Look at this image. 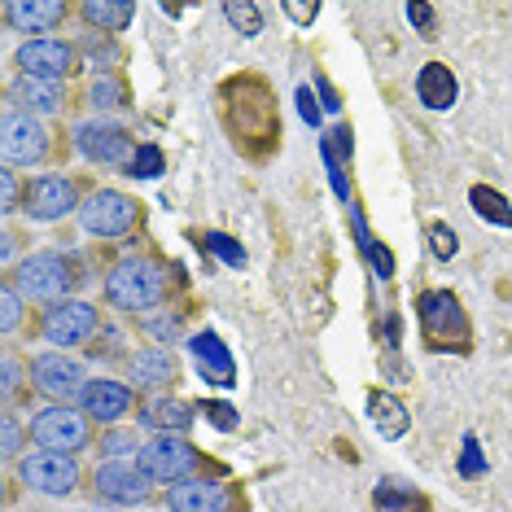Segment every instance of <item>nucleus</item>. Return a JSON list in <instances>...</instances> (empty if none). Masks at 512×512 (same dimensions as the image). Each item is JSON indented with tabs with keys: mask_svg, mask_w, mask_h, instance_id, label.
<instances>
[{
	"mask_svg": "<svg viewBox=\"0 0 512 512\" xmlns=\"http://www.w3.org/2000/svg\"><path fill=\"white\" fill-rule=\"evenodd\" d=\"M224 101V127L232 145L246 158H267L281 145V114H276V97L259 75H237L219 88Z\"/></svg>",
	"mask_w": 512,
	"mask_h": 512,
	"instance_id": "obj_1",
	"label": "nucleus"
},
{
	"mask_svg": "<svg viewBox=\"0 0 512 512\" xmlns=\"http://www.w3.org/2000/svg\"><path fill=\"white\" fill-rule=\"evenodd\" d=\"M171 294V276L158 259H145V254H132V259L114 263L106 276V298L119 311H149L158 307L162 298Z\"/></svg>",
	"mask_w": 512,
	"mask_h": 512,
	"instance_id": "obj_2",
	"label": "nucleus"
},
{
	"mask_svg": "<svg viewBox=\"0 0 512 512\" xmlns=\"http://www.w3.org/2000/svg\"><path fill=\"white\" fill-rule=\"evenodd\" d=\"M416 316H421V333L434 351H460V355L469 351L473 324L451 289H425V294H416Z\"/></svg>",
	"mask_w": 512,
	"mask_h": 512,
	"instance_id": "obj_3",
	"label": "nucleus"
},
{
	"mask_svg": "<svg viewBox=\"0 0 512 512\" xmlns=\"http://www.w3.org/2000/svg\"><path fill=\"white\" fill-rule=\"evenodd\" d=\"M136 469H141L149 482H171L176 486V482H189L193 473H202L206 456L193 447V442L158 434L154 442H145V447L136 451Z\"/></svg>",
	"mask_w": 512,
	"mask_h": 512,
	"instance_id": "obj_4",
	"label": "nucleus"
},
{
	"mask_svg": "<svg viewBox=\"0 0 512 512\" xmlns=\"http://www.w3.org/2000/svg\"><path fill=\"white\" fill-rule=\"evenodd\" d=\"M53 154V132L44 127L36 114L27 110H9L5 123H0V158L5 167H40L44 158Z\"/></svg>",
	"mask_w": 512,
	"mask_h": 512,
	"instance_id": "obj_5",
	"label": "nucleus"
},
{
	"mask_svg": "<svg viewBox=\"0 0 512 512\" xmlns=\"http://www.w3.org/2000/svg\"><path fill=\"white\" fill-rule=\"evenodd\" d=\"M92 416L88 412H75L71 403H53L44 407V412L31 416V442H40L44 451H66V456H75V451H84L92 442Z\"/></svg>",
	"mask_w": 512,
	"mask_h": 512,
	"instance_id": "obj_6",
	"label": "nucleus"
},
{
	"mask_svg": "<svg viewBox=\"0 0 512 512\" xmlns=\"http://www.w3.org/2000/svg\"><path fill=\"white\" fill-rule=\"evenodd\" d=\"M9 281L18 285L22 298L62 302V294L75 285V272H71V263H66L62 254H31V259H22L14 272H9Z\"/></svg>",
	"mask_w": 512,
	"mask_h": 512,
	"instance_id": "obj_7",
	"label": "nucleus"
},
{
	"mask_svg": "<svg viewBox=\"0 0 512 512\" xmlns=\"http://www.w3.org/2000/svg\"><path fill=\"white\" fill-rule=\"evenodd\" d=\"M79 219H84V228L92 237H127V232L141 224V202L119 189H101L79 206Z\"/></svg>",
	"mask_w": 512,
	"mask_h": 512,
	"instance_id": "obj_8",
	"label": "nucleus"
},
{
	"mask_svg": "<svg viewBox=\"0 0 512 512\" xmlns=\"http://www.w3.org/2000/svg\"><path fill=\"white\" fill-rule=\"evenodd\" d=\"M18 477L22 486H31L40 495H71L84 473H79V460L66 456V451H31V456H22Z\"/></svg>",
	"mask_w": 512,
	"mask_h": 512,
	"instance_id": "obj_9",
	"label": "nucleus"
},
{
	"mask_svg": "<svg viewBox=\"0 0 512 512\" xmlns=\"http://www.w3.org/2000/svg\"><path fill=\"white\" fill-rule=\"evenodd\" d=\"M75 149L84 154L88 162H101V167H127L132 162V132L119 123H106V119H88L75 127Z\"/></svg>",
	"mask_w": 512,
	"mask_h": 512,
	"instance_id": "obj_10",
	"label": "nucleus"
},
{
	"mask_svg": "<svg viewBox=\"0 0 512 512\" xmlns=\"http://www.w3.org/2000/svg\"><path fill=\"white\" fill-rule=\"evenodd\" d=\"M75 206H84L79 202V184L66 180V176H36L27 184V193H22V211L31 219H40V224L66 219Z\"/></svg>",
	"mask_w": 512,
	"mask_h": 512,
	"instance_id": "obj_11",
	"label": "nucleus"
},
{
	"mask_svg": "<svg viewBox=\"0 0 512 512\" xmlns=\"http://www.w3.org/2000/svg\"><path fill=\"white\" fill-rule=\"evenodd\" d=\"M97 307L92 302H79V298H66V302H53L44 311V342L49 346H79L97 333Z\"/></svg>",
	"mask_w": 512,
	"mask_h": 512,
	"instance_id": "obj_12",
	"label": "nucleus"
},
{
	"mask_svg": "<svg viewBox=\"0 0 512 512\" xmlns=\"http://www.w3.org/2000/svg\"><path fill=\"white\" fill-rule=\"evenodd\" d=\"M75 62H79V49H71V44H62V40H27L22 49L14 53V66L22 75H31V79H53V84H62L66 75L75 71Z\"/></svg>",
	"mask_w": 512,
	"mask_h": 512,
	"instance_id": "obj_13",
	"label": "nucleus"
},
{
	"mask_svg": "<svg viewBox=\"0 0 512 512\" xmlns=\"http://www.w3.org/2000/svg\"><path fill=\"white\" fill-rule=\"evenodd\" d=\"M31 381H36V390L40 394H49V399L57 403H71L75 394H84V368L75 364V359H66V355H36L31 359Z\"/></svg>",
	"mask_w": 512,
	"mask_h": 512,
	"instance_id": "obj_14",
	"label": "nucleus"
},
{
	"mask_svg": "<svg viewBox=\"0 0 512 512\" xmlns=\"http://www.w3.org/2000/svg\"><path fill=\"white\" fill-rule=\"evenodd\" d=\"M167 508L171 512H232L237 508V495L224 482H215V477H189V482H176L167 491Z\"/></svg>",
	"mask_w": 512,
	"mask_h": 512,
	"instance_id": "obj_15",
	"label": "nucleus"
},
{
	"mask_svg": "<svg viewBox=\"0 0 512 512\" xmlns=\"http://www.w3.org/2000/svg\"><path fill=\"white\" fill-rule=\"evenodd\" d=\"M97 495L110 499V504H145L149 495H154V486H149V477L136 469V464H101L97 469Z\"/></svg>",
	"mask_w": 512,
	"mask_h": 512,
	"instance_id": "obj_16",
	"label": "nucleus"
},
{
	"mask_svg": "<svg viewBox=\"0 0 512 512\" xmlns=\"http://www.w3.org/2000/svg\"><path fill=\"white\" fill-rule=\"evenodd\" d=\"M79 403H84V412L92 416V421H101V425H114V421H123L127 412H132V403H136V394L132 386H123V381H88L84 394H79Z\"/></svg>",
	"mask_w": 512,
	"mask_h": 512,
	"instance_id": "obj_17",
	"label": "nucleus"
},
{
	"mask_svg": "<svg viewBox=\"0 0 512 512\" xmlns=\"http://www.w3.org/2000/svg\"><path fill=\"white\" fill-rule=\"evenodd\" d=\"M127 377L136 381V390H167L180 377V359L167 346H145L127 359Z\"/></svg>",
	"mask_w": 512,
	"mask_h": 512,
	"instance_id": "obj_18",
	"label": "nucleus"
},
{
	"mask_svg": "<svg viewBox=\"0 0 512 512\" xmlns=\"http://www.w3.org/2000/svg\"><path fill=\"white\" fill-rule=\"evenodd\" d=\"M189 351L197 359V372H202L211 386H237V364H232V351L219 342V333H193Z\"/></svg>",
	"mask_w": 512,
	"mask_h": 512,
	"instance_id": "obj_19",
	"label": "nucleus"
},
{
	"mask_svg": "<svg viewBox=\"0 0 512 512\" xmlns=\"http://www.w3.org/2000/svg\"><path fill=\"white\" fill-rule=\"evenodd\" d=\"M416 97H421L425 110H451L456 106L460 84H456V75H451V66L425 62L421 71H416Z\"/></svg>",
	"mask_w": 512,
	"mask_h": 512,
	"instance_id": "obj_20",
	"label": "nucleus"
},
{
	"mask_svg": "<svg viewBox=\"0 0 512 512\" xmlns=\"http://www.w3.org/2000/svg\"><path fill=\"white\" fill-rule=\"evenodd\" d=\"M71 9L62 0H9L5 5V18L14 31H53Z\"/></svg>",
	"mask_w": 512,
	"mask_h": 512,
	"instance_id": "obj_21",
	"label": "nucleus"
},
{
	"mask_svg": "<svg viewBox=\"0 0 512 512\" xmlns=\"http://www.w3.org/2000/svg\"><path fill=\"white\" fill-rule=\"evenodd\" d=\"M368 421L377 429L381 442H399L407 434V425H412V416H407V407L394 399L386 390H372L368 394Z\"/></svg>",
	"mask_w": 512,
	"mask_h": 512,
	"instance_id": "obj_22",
	"label": "nucleus"
},
{
	"mask_svg": "<svg viewBox=\"0 0 512 512\" xmlns=\"http://www.w3.org/2000/svg\"><path fill=\"white\" fill-rule=\"evenodd\" d=\"M141 425L158 429V434H167V438H180L184 429L193 425V407L180 403V399H171V394H158V399H149L141 407Z\"/></svg>",
	"mask_w": 512,
	"mask_h": 512,
	"instance_id": "obj_23",
	"label": "nucleus"
},
{
	"mask_svg": "<svg viewBox=\"0 0 512 512\" xmlns=\"http://www.w3.org/2000/svg\"><path fill=\"white\" fill-rule=\"evenodd\" d=\"M79 18L92 27V36H114V31H127V22L136 18V5H127V0H88V5H79Z\"/></svg>",
	"mask_w": 512,
	"mask_h": 512,
	"instance_id": "obj_24",
	"label": "nucleus"
},
{
	"mask_svg": "<svg viewBox=\"0 0 512 512\" xmlns=\"http://www.w3.org/2000/svg\"><path fill=\"white\" fill-rule=\"evenodd\" d=\"M14 97L27 106V114H53V110H62V84H53V79H31V75H22L18 84H14Z\"/></svg>",
	"mask_w": 512,
	"mask_h": 512,
	"instance_id": "obj_25",
	"label": "nucleus"
},
{
	"mask_svg": "<svg viewBox=\"0 0 512 512\" xmlns=\"http://www.w3.org/2000/svg\"><path fill=\"white\" fill-rule=\"evenodd\" d=\"M351 224H355V237H359V250H364L368 267L381 276V281H390V276H394V254H390V250L381 246V241L368 232V224H364V211H359L355 202H351Z\"/></svg>",
	"mask_w": 512,
	"mask_h": 512,
	"instance_id": "obj_26",
	"label": "nucleus"
},
{
	"mask_svg": "<svg viewBox=\"0 0 512 512\" xmlns=\"http://www.w3.org/2000/svg\"><path fill=\"white\" fill-rule=\"evenodd\" d=\"M372 504H377V512H429V499L403 482H381L372 491Z\"/></svg>",
	"mask_w": 512,
	"mask_h": 512,
	"instance_id": "obj_27",
	"label": "nucleus"
},
{
	"mask_svg": "<svg viewBox=\"0 0 512 512\" xmlns=\"http://www.w3.org/2000/svg\"><path fill=\"white\" fill-rule=\"evenodd\" d=\"M469 202H473V211L482 215L486 224L512 228V206H508V197H504V193L486 189V184H473V189H469Z\"/></svg>",
	"mask_w": 512,
	"mask_h": 512,
	"instance_id": "obj_28",
	"label": "nucleus"
},
{
	"mask_svg": "<svg viewBox=\"0 0 512 512\" xmlns=\"http://www.w3.org/2000/svg\"><path fill=\"white\" fill-rule=\"evenodd\" d=\"M88 106L92 110H123L127 106V84H123L119 75H110V71L97 75L88 84Z\"/></svg>",
	"mask_w": 512,
	"mask_h": 512,
	"instance_id": "obj_29",
	"label": "nucleus"
},
{
	"mask_svg": "<svg viewBox=\"0 0 512 512\" xmlns=\"http://www.w3.org/2000/svg\"><path fill=\"white\" fill-rule=\"evenodd\" d=\"M162 171H167V158H162L158 145H136L132 162H127V176L132 180H158Z\"/></svg>",
	"mask_w": 512,
	"mask_h": 512,
	"instance_id": "obj_30",
	"label": "nucleus"
},
{
	"mask_svg": "<svg viewBox=\"0 0 512 512\" xmlns=\"http://www.w3.org/2000/svg\"><path fill=\"white\" fill-rule=\"evenodd\" d=\"M224 18L241 31V36H259V31H263V9L254 5V0H228Z\"/></svg>",
	"mask_w": 512,
	"mask_h": 512,
	"instance_id": "obj_31",
	"label": "nucleus"
},
{
	"mask_svg": "<svg viewBox=\"0 0 512 512\" xmlns=\"http://www.w3.org/2000/svg\"><path fill=\"white\" fill-rule=\"evenodd\" d=\"M202 250L219 254V259H224L228 267H246V250H241L232 237H224V232H206V237H202Z\"/></svg>",
	"mask_w": 512,
	"mask_h": 512,
	"instance_id": "obj_32",
	"label": "nucleus"
},
{
	"mask_svg": "<svg viewBox=\"0 0 512 512\" xmlns=\"http://www.w3.org/2000/svg\"><path fill=\"white\" fill-rule=\"evenodd\" d=\"M429 250H434L438 263H451L460 250V237L451 232V224H429Z\"/></svg>",
	"mask_w": 512,
	"mask_h": 512,
	"instance_id": "obj_33",
	"label": "nucleus"
},
{
	"mask_svg": "<svg viewBox=\"0 0 512 512\" xmlns=\"http://www.w3.org/2000/svg\"><path fill=\"white\" fill-rule=\"evenodd\" d=\"M18 320H22V294H18L14 281H5V294H0V329L14 333Z\"/></svg>",
	"mask_w": 512,
	"mask_h": 512,
	"instance_id": "obj_34",
	"label": "nucleus"
},
{
	"mask_svg": "<svg viewBox=\"0 0 512 512\" xmlns=\"http://www.w3.org/2000/svg\"><path fill=\"white\" fill-rule=\"evenodd\" d=\"M407 22H412V27L421 31L425 40L438 36V14H434V5H416V0H412V5H407Z\"/></svg>",
	"mask_w": 512,
	"mask_h": 512,
	"instance_id": "obj_35",
	"label": "nucleus"
},
{
	"mask_svg": "<svg viewBox=\"0 0 512 512\" xmlns=\"http://www.w3.org/2000/svg\"><path fill=\"white\" fill-rule=\"evenodd\" d=\"M460 473H464V477H482V473H486V460H482V447H477V434H464Z\"/></svg>",
	"mask_w": 512,
	"mask_h": 512,
	"instance_id": "obj_36",
	"label": "nucleus"
},
{
	"mask_svg": "<svg viewBox=\"0 0 512 512\" xmlns=\"http://www.w3.org/2000/svg\"><path fill=\"white\" fill-rule=\"evenodd\" d=\"M101 451L106 456H123V451H141V442H136L132 429H114V434L101 438Z\"/></svg>",
	"mask_w": 512,
	"mask_h": 512,
	"instance_id": "obj_37",
	"label": "nucleus"
},
{
	"mask_svg": "<svg viewBox=\"0 0 512 512\" xmlns=\"http://www.w3.org/2000/svg\"><path fill=\"white\" fill-rule=\"evenodd\" d=\"M202 412H206V421H211L215 429H224V434L237 429V407H228V403H202Z\"/></svg>",
	"mask_w": 512,
	"mask_h": 512,
	"instance_id": "obj_38",
	"label": "nucleus"
},
{
	"mask_svg": "<svg viewBox=\"0 0 512 512\" xmlns=\"http://www.w3.org/2000/svg\"><path fill=\"white\" fill-rule=\"evenodd\" d=\"M79 57H92V62L101 66V57L106 62H119V53H114V44H101V36H88L84 44H79Z\"/></svg>",
	"mask_w": 512,
	"mask_h": 512,
	"instance_id": "obj_39",
	"label": "nucleus"
},
{
	"mask_svg": "<svg viewBox=\"0 0 512 512\" xmlns=\"http://www.w3.org/2000/svg\"><path fill=\"white\" fill-rule=\"evenodd\" d=\"M281 9H285V18L298 22V27H311L320 14V5H302V0H281Z\"/></svg>",
	"mask_w": 512,
	"mask_h": 512,
	"instance_id": "obj_40",
	"label": "nucleus"
},
{
	"mask_svg": "<svg viewBox=\"0 0 512 512\" xmlns=\"http://www.w3.org/2000/svg\"><path fill=\"white\" fill-rule=\"evenodd\" d=\"M0 434H5V456L14 460L22 451V425L14 421V416H5V421H0Z\"/></svg>",
	"mask_w": 512,
	"mask_h": 512,
	"instance_id": "obj_41",
	"label": "nucleus"
},
{
	"mask_svg": "<svg viewBox=\"0 0 512 512\" xmlns=\"http://www.w3.org/2000/svg\"><path fill=\"white\" fill-rule=\"evenodd\" d=\"M298 114H302V119H307L311 127H320V106H316V97H311L307 84L298 88Z\"/></svg>",
	"mask_w": 512,
	"mask_h": 512,
	"instance_id": "obj_42",
	"label": "nucleus"
},
{
	"mask_svg": "<svg viewBox=\"0 0 512 512\" xmlns=\"http://www.w3.org/2000/svg\"><path fill=\"white\" fill-rule=\"evenodd\" d=\"M18 377H22L18 359L5 351V381H0V390H5V399H14V394H18Z\"/></svg>",
	"mask_w": 512,
	"mask_h": 512,
	"instance_id": "obj_43",
	"label": "nucleus"
},
{
	"mask_svg": "<svg viewBox=\"0 0 512 512\" xmlns=\"http://www.w3.org/2000/svg\"><path fill=\"white\" fill-rule=\"evenodd\" d=\"M145 329L154 337H176L180 333V316H154V320H145Z\"/></svg>",
	"mask_w": 512,
	"mask_h": 512,
	"instance_id": "obj_44",
	"label": "nucleus"
},
{
	"mask_svg": "<svg viewBox=\"0 0 512 512\" xmlns=\"http://www.w3.org/2000/svg\"><path fill=\"white\" fill-rule=\"evenodd\" d=\"M0 189H5V211H18V180H14V171H0Z\"/></svg>",
	"mask_w": 512,
	"mask_h": 512,
	"instance_id": "obj_45",
	"label": "nucleus"
},
{
	"mask_svg": "<svg viewBox=\"0 0 512 512\" xmlns=\"http://www.w3.org/2000/svg\"><path fill=\"white\" fill-rule=\"evenodd\" d=\"M320 92H324V110H342V101H337V92L329 88V79H316Z\"/></svg>",
	"mask_w": 512,
	"mask_h": 512,
	"instance_id": "obj_46",
	"label": "nucleus"
}]
</instances>
